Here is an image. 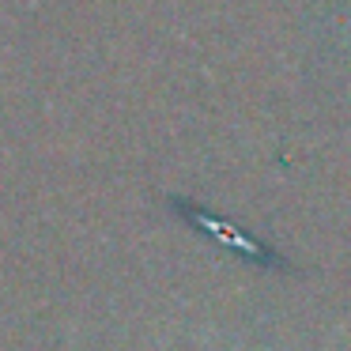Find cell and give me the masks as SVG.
Here are the masks:
<instances>
[{
	"label": "cell",
	"instance_id": "1",
	"mask_svg": "<svg viewBox=\"0 0 351 351\" xmlns=\"http://www.w3.org/2000/svg\"><path fill=\"white\" fill-rule=\"evenodd\" d=\"M185 219H193V223H200V227L208 230L212 238H223L227 245H234L238 253H245V257H257L261 265H276V257L265 250V245L257 242V238H250V234H242L238 227H230L227 219H212V215H204V212H185Z\"/></svg>",
	"mask_w": 351,
	"mask_h": 351
}]
</instances>
